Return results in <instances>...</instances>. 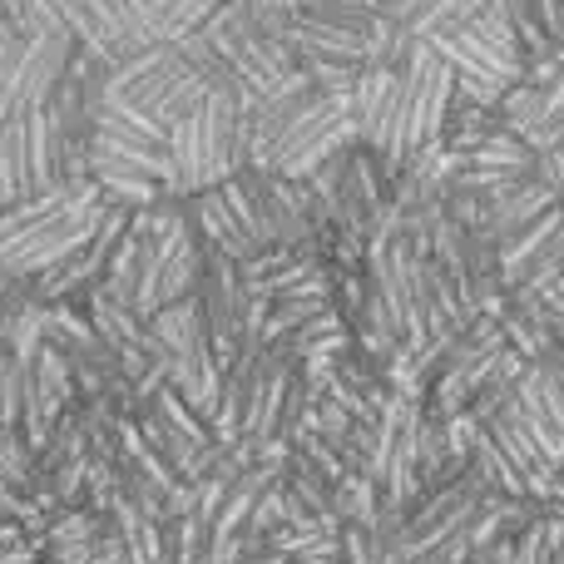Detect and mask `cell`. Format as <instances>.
<instances>
[{
  "mask_svg": "<svg viewBox=\"0 0 564 564\" xmlns=\"http://www.w3.org/2000/svg\"><path fill=\"white\" fill-rule=\"evenodd\" d=\"M109 198L95 178H69L45 194L0 208V278L30 282L65 263L79 243L99 228Z\"/></svg>",
  "mask_w": 564,
  "mask_h": 564,
  "instance_id": "cell-1",
  "label": "cell"
},
{
  "mask_svg": "<svg viewBox=\"0 0 564 564\" xmlns=\"http://www.w3.org/2000/svg\"><path fill=\"white\" fill-rule=\"evenodd\" d=\"M169 149L178 164V198L214 188L248 169V109L234 89H208L204 105L169 124Z\"/></svg>",
  "mask_w": 564,
  "mask_h": 564,
  "instance_id": "cell-2",
  "label": "cell"
},
{
  "mask_svg": "<svg viewBox=\"0 0 564 564\" xmlns=\"http://www.w3.org/2000/svg\"><path fill=\"white\" fill-rule=\"evenodd\" d=\"M431 45H436L441 59L456 69V95L476 99V105H500V95L525 75V50H520L500 0H490L476 20L436 35Z\"/></svg>",
  "mask_w": 564,
  "mask_h": 564,
  "instance_id": "cell-3",
  "label": "cell"
},
{
  "mask_svg": "<svg viewBox=\"0 0 564 564\" xmlns=\"http://www.w3.org/2000/svg\"><path fill=\"white\" fill-rule=\"evenodd\" d=\"M357 144V119H351V89H312L297 109L278 124L268 149L258 154V169H273L282 178H307L332 154Z\"/></svg>",
  "mask_w": 564,
  "mask_h": 564,
  "instance_id": "cell-4",
  "label": "cell"
},
{
  "mask_svg": "<svg viewBox=\"0 0 564 564\" xmlns=\"http://www.w3.org/2000/svg\"><path fill=\"white\" fill-rule=\"evenodd\" d=\"M99 89L115 95V99H129V105H139V109H149V115L169 129V124H178L184 115H194V109L204 105L208 79L188 65L184 50H178L174 40H154V45L124 55L119 65H109Z\"/></svg>",
  "mask_w": 564,
  "mask_h": 564,
  "instance_id": "cell-5",
  "label": "cell"
},
{
  "mask_svg": "<svg viewBox=\"0 0 564 564\" xmlns=\"http://www.w3.org/2000/svg\"><path fill=\"white\" fill-rule=\"evenodd\" d=\"M401 129H406V159L441 144L451 105H456V69L441 59L431 40H406L401 50Z\"/></svg>",
  "mask_w": 564,
  "mask_h": 564,
  "instance_id": "cell-6",
  "label": "cell"
},
{
  "mask_svg": "<svg viewBox=\"0 0 564 564\" xmlns=\"http://www.w3.org/2000/svg\"><path fill=\"white\" fill-rule=\"evenodd\" d=\"M184 208L194 218L198 238L218 253H228L234 263H248L253 253H263V234H258V214H253V198H248L243 178H224L214 188H198V194H184Z\"/></svg>",
  "mask_w": 564,
  "mask_h": 564,
  "instance_id": "cell-7",
  "label": "cell"
},
{
  "mask_svg": "<svg viewBox=\"0 0 564 564\" xmlns=\"http://www.w3.org/2000/svg\"><path fill=\"white\" fill-rule=\"evenodd\" d=\"M75 35L69 30H45L30 35L10 65H0V115H25V109L50 105L55 85L65 79L69 59H75Z\"/></svg>",
  "mask_w": 564,
  "mask_h": 564,
  "instance_id": "cell-8",
  "label": "cell"
},
{
  "mask_svg": "<svg viewBox=\"0 0 564 564\" xmlns=\"http://www.w3.org/2000/svg\"><path fill=\"white\" fill-rule=\"evenodd\" d=\"M500 282L506 292H535L564 273V204L545 208L535 224L500 238Z\"/></svg>",
  "mask_w": 564,
  "mask_h": 564,
  "instance_id": "cell-9",
  "label": "cell"
},
{
  "mask_svg": "<svg viewBox=\"0 0 564 564\" xmlns=\"http://www.w3.org/2000/svg\"><path fill=\"white\" fill-rule=\"evenodd\" d=\"M480 426H486V431H490V441H496V446L510 456V466H516L520 476H525L530 496H535V500H545L550 480H555V466H550V456H545V451H540V441L530 436V426H525V421H520V411L506 401V406H500L490 421H480Z\"/></svg>",
  "mask_w": 564,
  "mask_h": 564,
  "instance_id": "cell-10",
  "label": "cell"
},
{
  "mask_svg": "<svg viewBox=\"0 0 564 564\" xmlns=\"http://www.w3.org/2000/svg\"><path fill=\"white\" fill-rule=\"evenodd\" d=\"M134 421H139V431H144V441L159 451V456L169 460V466L178 470V476L188 480V486H198V480L208 476V466H214V456H218V446H198L194 436H184L178 426H169L164 416H154L149 406H139L134 411Z\"/></svg>",
  "mask_w": 564,
  "mask_h": 564,
  "instance_id": "cell-11",
  "label": "cell"
},
{
  "mask_svg": "<svg viewBox=\"0 0 564 564\" xmlns=\"http://www.w3.org/2000/svg\"><path fill=\"white\" fill-rule=\"evenodd\" d=\"M490 198V224H496V238H510L520 234L525 224H535L545 208L560 204V194L545 184V178H520V184H500V188H486Z\"/></svg>",
  "mask_w": 564,
  "mask_h": 564,
  "instance_id": "cell-12",
  "label": "cell"
},
{
  "mask_svg": "<svg viewBox=\"0 0 564 564\" xmlns=\"http://www.w3.org/2000/svg\"><path fill=\"white\" fill-rule=\"evenodd\" d=\"M109 516H115L119 535H124L129 560L134 564H159L164 560V520H154L149 510H139L129 496H119L115 506H109Z\"/></svg>",
  "mask_w": 564,
  "mask_h": 564,
  "instance_id": "cell-13",
  "label": "cell"
},
{
  "mask_svg": "<svg viewBox=\"0 0 564 564\" xmlns=\"http://www.w3.org/2000/svg\"><path fill=\"white\" fill-rule=\"evenodd\" d=\"M332 510L341 520H361V525H377L381 520V486L367 470H347V476L332 486Z\"/></svg>",
  "mask_w": 564,
  "mask_h": 564,
  "instance_id": "cell-14",
  "label": "cell"
},
{
  "mask_svg": "<svg viewBox=\"0 0 564 564\" xmlns=\"http://www.w3.org/2000/svg\"><path fill=\"white\" fill-rule=\"evenodd\" d=\"M486 6L490 0H426V6L406 20V35L436 40V35H446V30H460L466 20H476Z\"/></svg>",
  "mask_w": 564,
  "mask_h": 564,
  "instance_id": "cell-15",
  "label": "cell"
},
{
  "mask_svg": "<svg viewBox=\"0 0 564 564\" xmlns=\"http://www.w3.org/2000/svg\"><path fill=\"white\" fill-rule=\"evenodd\" d=\"M0 486L25 500L35 490V446L20 436V426H0Z\"/></svg>",
  "mask_w": 564,
  "mask_h": 564,
  "instance_id": "cell-16",
  "label": "cell"
},
{
  "mask_svg": "<svg viewBox=\"0 0 564 564\" xmlns=\"http://www.w3.org/2000/svg\"><path fill=\"white\" fill-rule=\"evenodd\" d=\"M208 545V525L188 510V516H174L164 520V560L159 564H198V555H204Z\"/></svg>",
  "mask_w": 564,
  "mask_h": 564,
  "instance_id": "cell-17",
  "label": "cell"
},
{
  "mask_svg": "<svg viewBox=\"0 0 564 564\" xmlns=\"http://www.w3.org/2000/svg\"><path fill=\"white\" fill-rule=\"evenodd\" d=\"M224 0H149V15H154V35L159 40H178L184 30H194Z\"/></svg>",
  "mask_w": 564,
  "mask_h": 564,
  "instance_id": "cell-18",
  "label": "cell"
},
{
  "mask_svg": "<svg viewBox=\"0 0 564 564\" xmlns=\"http://www.w3.org/2000/svg\"><path fill=\"white\" fill-rule=\"evenodd\" d=\"M20 391H25V361L0 341V426H20Z\"/></svg>",
  "mask_w": 564,
  "mask_h": 564,
  "instance_id": "cell-19",
  "label": "cell"
},
{
  "mask_svg": "<svg viewBox=\"0 0 564 564\" xmlns=\"http://www.w3.org/2000/svg\"><path fill=\"white\" fill-rule=\"evenodd\" d=\"M10 20L20 25V35H45V30H65L59 0H6Z\"/></svg>",
  "mask_w": 564,
  "mask_h": 564,
  "instance_id": "cell-20",
  "label": "cell"
},
{
  "mask_svg": "<svg viewBox=\"0 0 564 564\" xmlns=\"http://www.w3.org/2000/svg\"><path fill=\"white\" fill-rule=\"evenodd\" d=\"M243 555H248L243 535H208V545H204V555H198V564H243Z\"/></svg>",
  "mask_w": 564,
  "mask_h": 564,
  "instance_id": "cell-21",
  "label": "cell"
},
{
  "mask_svg": "<svg viewBox=\"0 0 564 564\" xmlns=\"http://www.w3.org/2000/svg\"><path fill=\"white\" fill-rule=\"evenodd\" d=\"M377 6H381V10H387V15H391V20H397V25H406V20H411V15H416V10H421V6H426V0H377Z\"/></svg>",
  "mask_w": 564,
  "mask_h": 564,
  "instance_id": "cell-22",
  "label": "cell"
},
{
  "mask_svg": "<svg viewBox=\"0 0 564 564\" xmlns=\"http://www.w3.org/2000/svg\"><path fill=\"white\" fill-rule=\"evenodd\" d=\"M535 297L545 302V307H555L560 317H564V273H560V278H550L545 288H535Z\"/></svg>",
  "mask_w": 564,
  "mask_h": 564,
  "instance_id": "cell-23",
  "label": "cell"
},
{
  "mask_svg": "<svg viewBox=\"0 0 564 564\" xmlns=\"http://www.w3.org/2000/svg\"><path fill=\"white\" fill-rule=\"evenodd\" d=\"M545 510H555V516H564V466L555 470V480H550V490H545V500H540Z\"/></svg>",
  "mask_w": 564,
  "mask_h": 564,
  "instance_id": "cell-24",
  "label": "cell"
}]
</instances>
